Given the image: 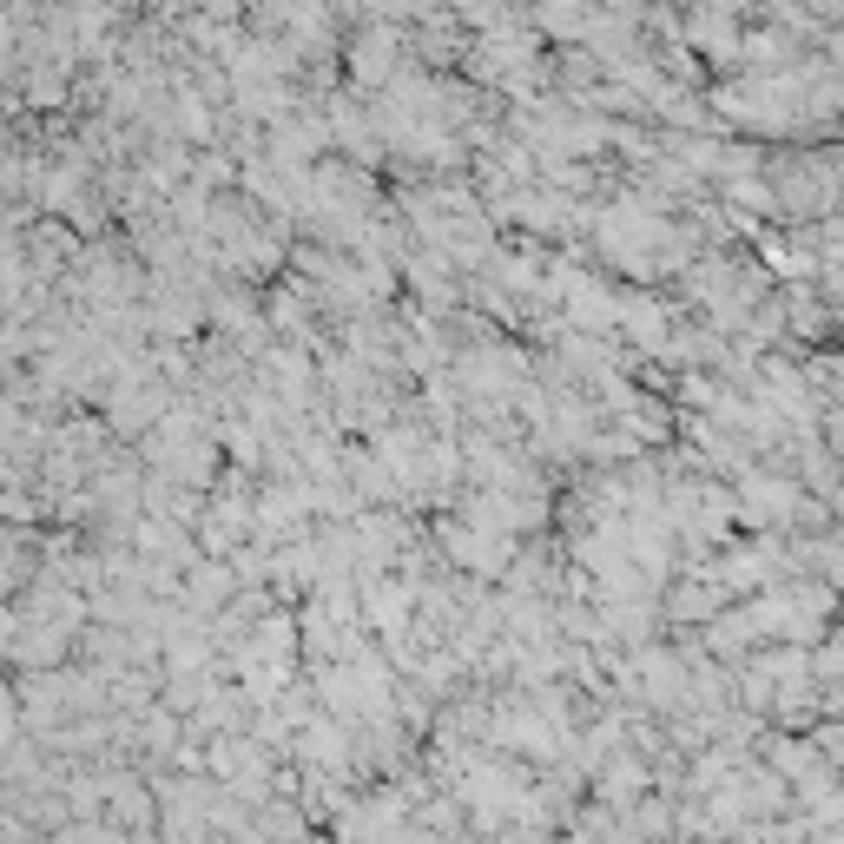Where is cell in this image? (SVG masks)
I'll list each match as a JSON object with an SVG mask.
<instances>
[{"instance_id":"obj_1","label":"cell","mask_w":844,"mask_h":844,"mask_svg":"<svg viewBox=\"0 0 844 844\" xmlns=\"http://www.w3.org/2000/svg\"><path fill=\"white\" fill-rule=\"evenodd\" d=\"M357 73H363V79H383V73H389V34H383V27H370V34L357 40Z\"/></svg>"}]
</instances>
